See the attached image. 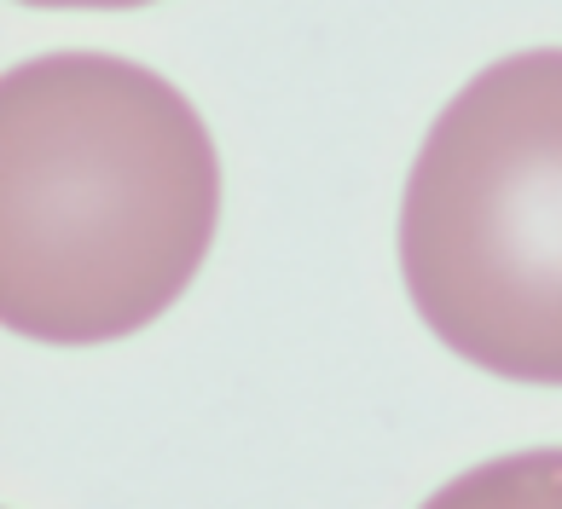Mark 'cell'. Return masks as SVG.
Masks as SVG:
<instances>
[{
	"label": "cell",
	"instance_id": "obj_1",
	"mask_svg": "<svg viewBox=\"0 0 562 509\" xmlns=\"http://www.w3.org/2000/svg\"><path fill=\"white\" fill-rule=\"evenodd\" d=\"M221 157L175 81L47 53L0 81V318L53 348L145 330L198 279Z\"/></svg>",
	"mask_w": 562,
	"mask_h": 509
},
{
	"label": "cell",
	"instance_id": "obj_2",
	"mask_svg": "<svg viewBox=\"0 0 562 509\" xmlns=\"http://www.w3.org/2000/svg\"><path fill=\"white\" fill-rule=\"evenodd\" d=\"M401 279L458 359L562 388V47L510 53L447 99L406 174Z\"/></svg>",
	"mask_w": 562,
	"mask_h": 509
},
{
	"label": "cell",
	"instance_id": "obj_3",
	"mask_svg": "<svg viewBox=\"0 0 562 509\" xmlns=\"http://www.w3.org/2000/svg\"><path fill=\"white\" fill-rule=\"evenodd\" d=\"M424 509H562V445L475 463Z\"/></svg>",
	"mask_w": 562,
	"mask_h": 509
},
{
	"label": "cell",
	"instance_id": "obj_4",
	"mask_svg": "<svg viewBox=\"0 0 562 509\" xmlns=\"http://www.w3.org/2000/svg\"><path fill=\"white\" fill-rule=\"evenodd\" d=\"M24 7H151V0H24Z\"/></svg>",
	"mask_w": 562,
	"mask_h": 509
}]
</instances>
